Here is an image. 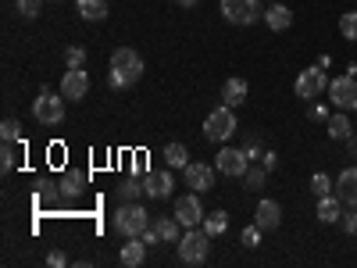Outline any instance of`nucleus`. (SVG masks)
<instances>
[{
	"label": "nucleus",
	"mask_w": 357,
	"mask_h": 268,
	"mask_svg": "<svg viewBox=\"0 0 357 268\" xmlns=\"http://www.w3.org/2000/svg\"><path fill=\"white\" fill-rule=\"evenodd\" d=\"M139 75H143V57H139L132 47H118V50L111 54V68H107L111 86H114V89H129V86L139 82Z\"/></svg>",
	"instance_id": "obj_1"
},
{
	"label": "nucleus",
	"mask_w": 357,
	"mask_h": 268,
	"mask_svg": "<svg viewBox=\"0 0 357 268\" xmlns=\"http://www.w3.org/2000/svg\"><path fill=\"white\" fill-rule=\"evenodd\" d=\"M178 261L183 265H204L207 254H211V232H207L204 225H193L186 229L183 236H178Z\"/></svg>",
	"instance_id": "obj_2"
},
{
	"label": "nucleus",
	"mask_w": 357,
	"mask_h": 268,
	"mask_svg": "<svg viewBox=\"0 0 357 268\" xmlns=\"http://www.w3.org/2000/svg\"><path fill=\"white\" fill-rule=\"evenodd\" d=\"M146 229H151L146 207H139L136 200H122V207L114 211V232H122L126 240H132V236H143Z\"/></svg>",
	"instance_id": "obj_3"
},
{
	"label": "nucleus",
	"mask_w": 357,
	"mask_h": 268,
	"mask_svg": "<svg viewBox=\"0 0 357 268\" xmlns=\"http://www.w3.org/2000/svg\"><path fill=\"white\" fill-rule=\"evenodd\" d=\"M33 118L40 126H61L65 122V94L40 89V97L33 100Z\"/></svg>",
	"instance_id": "obj_4"
},
{
	"label": "nucleus",
	"mask_w": 357,
	"mask_h": 268,
	"mask_svg": "<svg viewBox=\"0 0 357 268\" xmlns=\"http://www.w3.org/2000/svg\"><path fill=\"white\" fill-rule=\"evenodd\" d=\"M236 133V107H215L211 114H207V122H204V136L211 140V143H225L232 140Z\"/></svg>",
	"instance_id": "obj_5"
},
{
	"label": "nucleus",
	"mask_w": 357,
	"mask_h": 268,
	"mask_svg": "<svg viewBox=\"0 0 357 268\" xmlns=\"http://www.w3.org/2000/svg\"><path fill=\"white\" fill-rule=\"evenodd\" d=\"M218 11H222V18L232 22V25H254L257 18H264L261 0H222Z\"/></svg>",
	"instance_id": "obj_6"
},
{
	"label": "nucleus",
	"mask_w": 357,
	"mask_h": 268,
	"mask_svg": "<svg viewBox=\"0 0 357 268\" xmlns=\"http://www.w3.org/2000/svg\"><path fill=\"white\" fill-rule=\"evenodd\" d=\"M329 104L336 111H357V75H336L329 79Z\"/></svg>",
	"instance_id": "obj_7"
},
{
	"label": "nucleus",
	"mask_w": 357,
	"mask_h": 268,
	"mask_svg": "<svg viewBox=\"0 0 357 268\" xmlns=\"http://www.w3.org/2000/svg\"><path fill=\"white\" fill-rule=\"evenodd\" d=\"M325 89H329V79H325V68H321V65L304 68L301 75H296V82H293V94L304 97V100H318Z\"/></svg>",
	"instance_id": "obj_8"
},
{
	"label": "nucleus",
	"mask_w": 357,
	"mask_h": 268,
	"mask_svg": "<svg viewBox=\"0 0 357 268\" xmlns=\"http://www.w3.org/2000/svg\"><path fill=\"white\" fill-rule=\"evenodd\" d=\"M204 204H200V193L197 190H190V193H183L175 200V218L183 222V229H193V225H204Z\"/></svg>",
	"instance_id": "obj_9"
},
{
	"label": "nucleus",
	"mask_w": 357,
	"mask_h": 268,
	"mask_svg": "<svg viewBox=\"0 0 357 268\" xmlns=\"http://www.w3.org/2000/svg\"><path fill=\"white\" fill-rule=\"evenodd\" d=\"M215 168H218L222 175L243 179V172L250 168V158H247V151H236V147H222L218 158H215Z\"/></svg>",
	"instance_id": "obj_10"
},
{
	"label": "nucleus",
	"mask_w": 357,
	"mask_h": 268,
	"mask_svg": "<svg viewBox=\"0 0 357 268\" xmlns=\"http://www.w3.org/2000/svg\"><path fill=\"white\" fill-rule=\"evenodd\" d=\"M215 172H218V168L204 165V161H190V165L183 168V179H186V186H190V190H197V193H207V190L215 186Z\"/></svg>",
	"instance_id": "obj_11"
},
{
	"label": "nucleus",
	"mask_w": 357,
	"mask_h": 268,
	"mask_svg": "<svg viewBox=\"0 0 357 268\" xmlns=\"http://www.w3.org/2000/svg\"><path fill=\"white\" fill-rule=\"evenodd\" d=\"M61 94H65V100H86V94H89V75L82 72V68H68L65 72V79H61Z\"/></svg>",
	"instance_id": "obj_12"
},
{
	"label": "nucleus",
	"mask_w": 357,
	"mask_h": 268,
	"mask_svg": "<svg viewBox=\"0 0 357 268\" xmlns=\"http://www.w3.org/2000/svg\"><path fill=\"white\" fill-rule=\"evenodd\" d=\"M254 222L264 229V232H272V229H279L282 225V207H279V200H257V207H254Z\"/></svg>",
	"instance_id": "obj_13"
},
{
	"label": "nucleus",
	"mask_w": 357,
	"mask_h": 268,
	"mask_svg": "<svg viewBox=\"0 0 357 268\" xmlns=\"http://www.w3.org/2000/svg\"><path fill=\"white\" fill-rule=\"evenodd\" d=\"M143 190H146V197H168L172 190H175V179H172V172H146L143 175Z\"/></svg>",
	"instance_id": "obj_14"
},
{
	"label": "nucleus",
	"mask_w": 357,
	"mask_h": 268,
	"mask_svg": "<svg viewBox=\"0 0 357 268\" xmlns=\"http://www.w3.org/2000/svg\"><path fill=\"white\" fill-rule=\"evenodd\" d=\"M264 22H268V29H272V33H286V29L293 25V11L282 4V0H275L272 8H264Z\"/></svg>",
	"instance_id": "obj_15"
},
{
	"label": "nucleus",
	"mask_w": 357,
	"mask_h": 268,
	"mask_svg": "<svg viewBox=\"0 0 357 268\" xmlns=\"http://www.w3.org/2000/svg\"><path fill=\"white\" fill-rule=\"evenodd\" d=\"M222 104H225V107L247 104V79H240V75L225 79V86H222Z\"/></svg>",
	"instance_id": "obj_16"
},
{
	"label": "nucleus",
	"mask_w": 357,
	"mask_h": 268,
	"mask_svg": "<svg viewBox=\"0 0 357 268\" xmlns=\"http://www.w3.org/2000/svg\"><path fill=\"white\" fill-rule=\"evenodd\" d=\"M336 197H340L347 207H357V168L340 172V179H336Z\"/></svg>",
	"instance_id": "obj_17"
},
{
	"label": "nucleus",
	"mask_w": 357,
	"mask_h": 268,
	"mask_svg": "<svg viewBox=\"0 0 357 268\" xmlns=\"http://www.w3.org/2000/svg\"><path fill=\"white\" fill-rule=\"evenodd\" d=\"M118 261H122L126 268H139V265L146 261V240H143V236H132V240H126Z\"/></svg>",
	"instance_id": "obj_18"
},
{
	"label": "nucleus",
	"mask_w": 357,
	"mask_h": 268,
	"mask_svg": "<svg viewBox=\"0 0 357 268\" xmlns=\"http://www.w3.org/2000/svg\"><path fill=\"white\" fill-rule=\"evenodd\" d=\"M343 218V200L336 193L318 197V222H340Z\"/></svg>",
	"instance_id": "obj_19"
},
{
	"label": "nucleus",
	"mask_w": 357,
	"mask_h": 268,
	"mask_svg": "<svg viewBox=\"0 0 357 268\" xmlns=\"http://www.w3.org/2000/svg\"><path fill=\"white\" fill-rule=\"evenodd\" d=\"M75 11L82 22H100L107 18V0H75Z\"/></svg>",
	"instance_id": "obj_20"
},
{
	"label": "nucleus",
	"mask_w": 357,
	"mask_h": 268,
	"mask_svg": "<svg viewBox=\"0 0 357 268\" xmlns=\"http://www.w3.org/2000/svg\"><path fill=\"white\" fill-rule=\"evenodd\" d=\"M57 186H61V197H65V200L79 197V193H82V186H86V172H75V168H72V172H65Z\"/></svg>",
	"instance_id": "obj_21"
},
{
	"label": "nucleus",
	"mask_w": 357,
	"mask_h": 268,
	"mask_svg": "<svg viewBox=\"0 0 357 268\" xmlns=\"http://www.w3.org/2000/svg\"><path fill=\"white\" fill-rule=\"evenodd\" d=\"M154 229H158V236H161V244H178V236H183V232H178V229H183V222H178V218H158V222H151Z\"/></svg>",
	"instance_id": "obj_22"
},
{
	"label": "nucleus",
	"mask_w": 357,
	"mask_h": 268,
	"mask_svg": "<svg viewBox=\"0 0 357 268\" xmlns=\"http://www.w3.org/2000/svg\"><path fill=\"white\" fill-rule=\"evenodd\" d=\"M329 136H333V140H343V143L354 136V122L347 118V111H340V114H329Z\"/></svg>",
	"instance_id": "obj_23"
},
{
	"label": "nucleus",
	"mask_w": 357,
	"mask_h": 268,
	"mask_svg": "<svg viewBox=\"0 0 357 268\" xmlns=\"http://www.w3.org/2000/svg\"><path fill=\"white\" fill-rule=\"evenodd\" d=\"M165 165L168 168H186L190 165V151H186L183 143H168L165 147Z\"/></svg>",
	"instance_id": "obj_24"
},
{
	"label": "nucleus",
	"mask_w": 357,
	"mask_h": 268,
	"mask_svg": "<svg viewBox=\"0 0 357 268\" xmlns=\"http://www.w3.org/2000/svg\"><path fill=\"white\" fill-rule=\"evenodd\" d=\"M264 183H268V168H264V165H250V168L243 172V186H247V190L261 193Z\"/></svg>",
	"instance_id": "obj_25"
},
{
	"label": "nucleus",
	"mask_w": 357,
	"mask_h": 268,
	"mask_svg": "<svg viewBox=\"0 0 357 268\" xmlns=\"http://www.w3.org/2000/svg\"><path fill=\"white\" fill-rule=\"evenodd\" d=\"M204 229L211 232V240H215V236H222V232L229 229V215H225V211H207V215H204Z\"/></svg>",
	"instance_id": "obj_26"
},
{
	"label": "nucleus",
	"mask_w": 357,
	"mask_h": 268,
	"mask_svg": "<svg viewBox=\"0 0 357 268\" xmlns=\"http://www.w3.org/2000/svg\"><path fill=\"white\" fill-rule=\"evenodd\" d=\"M311 193H314V197H329V193H336V179H329L325 172H314V175H311Z\"/></svg>",
	"instance_id": "obj_27"
},
{
	"label": "nucleus",
	"mask_w": 357,
	"mask_h": 268,
	"mask_svg": "<svg viewBox=\"0 0 357 268\" xmlns=\"http://www.w3.org/2000/svg\"><path fill=\"white\" fill-rule=\"evenodd\" d=\"M340 36L357 43V11H343L340 15Z\"/></svg>",
	"instance_id": "obj_28"
},
{
	"label": "nucleus",
	"mask_w": 357,
	"mask_h": 268,
	"mask_svg": "<svg viewBox=\"0 0 357 268\" xmlns=\"http://www.w3.org/2000/svg\"><path fill=\"white\" fill-rule=\"evenodd\" d=\"M139 193H146L139 179H126V183H118V197H122V200H136Z\"/></svg>",
	"instance_id": "obj_29"
},
{
	"label": "nucleus",
	"mask_w": 357,
	"mask_h": 268,
	"mask_svg": "<svg viewBox=\"0 0 357 268\" xmlns=\"http://www.w3.org/2000/svg\"><path fill=\"white\" fill-rule=\"evenodd\" d=\"M43 4H47V0H18V15L22 18H36L43 11Z\"/></svg>",
	"instance_id": "obj_30"
},
{
	"label": "nucleus",
	"mask_w": 357,
	"mask_h": 268,
	"mask_svg": "<svg viewBox=\"0 0 357 268\" xmlns=\"http://www.w3.org/2000/svg\"><path fill=\"white\" fill-rule=\"evenodd\" d=\"M0 136H4V143H18V140H22L15 118H4V122H0Z\"/></svg>",
	"instance_id": "obj_31"
},
{
	"label": "nucleus",
	"mask_w": 357,
	"mask_h": 268,
	"mask_svg": "<svg viewBox=\"0 0 357 268\" xmlns=\"http://www.w3.org/2000/svg\"><path fill=\"white\" fill-rule=\"evenodd\" d=\"M261 232H264V229H261L257 222H254V225H247V229H243V236H240V240H243V247H250V251H254V247L261 244Z\"/></svg>",
	"instance_id": "obj_32"
},
{
	"label": "nucleus",
	"mask_w": 357,
	"mask_h": 268,
	"mask_svg": "<svg viewBox=\"0 0 357 268\" xmlns=\"http://www.w3.org/2000/svg\"><path fill=\"white\" fill-rule=\"evenodd\" d=\"M65 61H68V68H82L86 65V50L82 47H68L65 50Z\"/></svg>",
	"instance_id": "obj_33"
},
{
	"label": "nucleus",
	"mask_w": 357,
	"mask_h": 268,
	"mask_svg": "<svg viewBox=\"0 0 357 268\" xmlns=\"http://www.w3.org/2000/svg\"><path fill=\"white\" fill-rule=\"evenodd\" d=\"M340 225H343V232H347V236H357V207H350V211H343Z\"/></svg>",
	"instance_id": "obj_34"
},
{
	"label": "nucleus",
	"mask_w": 357,
	"mask_h": 268,
	"mask_svg": "<svg viewBox=\"0 0 357 268\" xmlns=\"http://www.w3.org/2000/svg\"><path fill=\"white\" fill-rule=\"evenodd\" d=\"M0 168H4V175L15 168V147H11V143H4V147H0Z\"/></svg>",
	"instance_id": "obj_35"
},
{
	"label": "nucleus",
	"mask_w": 357,
	"mask_h": 268,
	"mask_svg": "<svg viewBox=\"0 0 357 268\" xmlns=\"http://www.w3.org/2000/svg\"><path fill=\"white\" fill-rule=\"evenodd\" d=\"M57 197H61V186H54V183L40 186V200H57Z\"/></svg>",
	"instance_id": "obj_36"
},
{
	"label": "nucleus",
	"mask_w": 357,
	"mask_h": 268,
	"mask_svg": "<svg viewBox=\"0 0 357 268\" xmlns=\"http://www.w3.org/2000/svg\"><path fill=\"white\" fill-rule=\"evenodd\" d=\"M47 265H50V268H65V265H68V258H65L61 251H50V254H47Z\"/></svg>",
	"instance_id": "obj_37"
},
{
	"label": "nucleus",
	"mask_w": 357,
	"mask_h": 268,
	"mask_svg": "<svg viewBox=\"0 0 357 268\" xmlns=\"http://www.w3.org/2000/svg\"><path fill=\"white\" fill-rule=\"evenodd\" d=\"M143 240H146V247H154V244H161V236H158V229L151 225V229L143 232Z\"/></svg>",
	"instance_id": "obj_38"
},
{
	"label": "nucleus",
	"mask_w": 357,
	"mask_h": 268,
	"mask_svg": "<svg viewBox=\"0 0 357 268\" xmlns=\"http://www.w3.org/2000/svg\"><path fill=\"white\" fill-rule=\"evenodd\" d=\"M311 118H318V122H325V118H329V107H325V104H318V107L311 111Z\"/></svg>",
	"instance_id": "obj_39"
},
{
	"label": "nucleus",
	"mask_w": 357,
	"mask_h": 268,
	"mask_svg": "<svg viewBox=\"0 0 357 268\" xmlns=\"http://www.w3.org/2000/svg\"><path fill=\"white\" fill-rule=\"evenodd\" d=\"M275 165H279V154H264V168H268V172H272Z\"/></svg>",
	"instance_id": "obj_40"
},
{
	"label": "nucleus",
	"mask_w": 357,
	"mask_h": 268,
	"mask_svg": "<svg viewBox=\"0 0 357 268\" xmlns=\"http://www.w3.org/2000/svg\"><path fill=\"white\" fill-rule=\"evenodd\" d=\"M347 147H350V154H354V158H357V133H354V136H350V140H347Z\"/></svg>",
	"instance_id": "obj_41"
},
{
	"label": "nucleus",
	"mask_w": 357,
	"mask_h": 268,
	"mask_svg": "<svg viewBox=\"0 0 357 268\" xmlns=\"http://www.w3.org/2000/svg\"><path fill=\"white\" fill-rule=\"evenodd\" d=\"M175 4H183V8H197L200 0H175Z\"/></svg>",
	"instance_id": "obj_42"
}]
</instances>
